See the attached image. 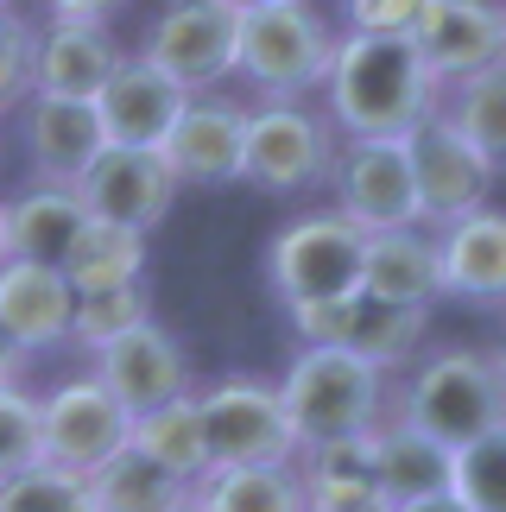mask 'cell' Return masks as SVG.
<instances>
[{
  "label": "cell",
  "instance_id": "obj_1",
  "mask_svg": "<svg viewBox=\"0 0 506 512\" xmlns=\"http://www.w3.org/2000/svg\"><path fill=\"white\" fill-rule=\"evenodd\" d=\"M329 127L348 140H405L424 114H437L443 83L399 32H342L329 51Z\"/></svg>",
  "mask_w": 506,
  "mask_h": 512
},
{
  "label": "cell",
  "instance_id": "obj_2",
  "mask_svg": "<svg viewBox=\"0 0 506 512\" xmlns=\"http://www.w3.org/2000/svg\"><path fill=\"white\" fill-rule=\"evenodd\" d=\"M279 399L291 430H298V449L329 437H361L386 418V373L342 342H304L279 380Z\"/></svg>",
  "mask_w": 506,
  "mask_h": 512
},
{
  "label": "cell",
  "instance_id": "obj_3",
  "mask_svg": "<svg viewBox=\"0 0 506 512\" xmlns=\"http://www.w3.org/2000/svg\"><path fill=\"white\" fill-rule=\"evenodd\" d=\"M393 418L418 424L424 437L443 449L481 437L488 424L506 418V361L500 348H437L412 367V380L399 392Z\"/></svg>",
  "mask_w": 506,
  "mask_h": 512
},
{
  "label": "cell",
  "instance_id": "obj_4",
  "mask_svg": "<svg viewBox=\"0 0 506 512\" xmlns=\"http://www.w3.org/2000/svg\"><path fill=\"white\" fill-rule=\"evenodd\" d=\"M336 32L310 0H279V7L241 13L235 32V70L247 76L266 102H298V95L323 89Z\"/></svg>",
  "mask_w": 506,
  "mask_h": 512
},
{
  "label": "cell",
  "instance_id": "obj_5",
  "mask_svg": "<svg viewBox=\"0 0 506 512\" xmlns=\"http://www.w3.org/2000/svg\"><path fill=\"white\" fill-rule=\"evenodd\" d=\"M361 247L367 234L342 209H310L285 222L266 247V285L279 304H317L361 291Z\"/></svg>",
  "mask_w": 506,
  "mask_h": 512
},
{
  "label": "cell",
  "instance_id": "obj_6",
  "mask_svg": "<svg viewBox=\"0 0 506 512\" xmlns=\"http://www.w3.org/2000/svg\"><path fill=\"white\" fill-rule=\"evenodd\" d=\"M336 165V127L329 114L304 102H266L247 108V140H241V184L266 196H298L329 184Z\"/></svg>",
  "mask_w": 506,
  "mask_h": 512
},
{
  "label": "cell",
  "instance_id": "obj_7",
  "mask_svg": "<svg viewBox=\"0 0 506 512\" xmlns=\"http://www.w3.org/2000/svg\"><path fill=\"white\" fill-rule=\"evenodd\" d=\"M197 418L209 443V468H247V462H298V430L285 418V399L272 380L228 373L209 392H197Z\"/></svg>",
  "mask_w": 506,
  "mask_h": 512
},
{
  "label": "cell",
  "instance_id": "obj_8",
  "mask_svg": "<svg viewBox=\"0 0 506 512\" xmlns=\"http://www.w3.org/2000/svg\"><path fill=\"white\" fill-rule=\"evenodd\" d=\"M235 32H241V13L228 0H165L146 19L133 57L165 70L178 89L209 95L222 76H235Z\"/></svg>",
  "mask_w": 506,
  "mask_h": 512
},
{
  "label": "cell",
  "instance_id": "obj_9",
  "mask_svg": "<svg viewBox=\"0 0 506 512\" xmlns=\"http://www.w3.org/2000/svg\"><path fill=\"white\" fill-rule=\"evenodd\" d=\"M127 430H133V411L95 373H83V380H64L38 399V462L95 475L114 449H127Z\"/></svg>",
  "mask_w": 506,
  "mask_h": 512
},
{
  "label": "cell",
  "instance_id": "obj_10",
  "mask_svg": "<svg viewBox=\"0 0 506 512\" xmlns=\"http://www.w3.org/2000/svg\"><path fill=\"white\" fill-rule=\"evenodd\" d=\"M412 146V177H418V222L424 228H443L456 215H469L488 203L494 190V165L481 159V146L462 133L450 114H424V121L405 133Z\"/></svg>",
  "mask_w": 506,
  "mask_h": 512
},
{
  "label": "cell",
  "instance_id": "obj_11",
  "mask_svg": "<svg viewBox=\"0 0 506 512\" xmlns=\"http://www.w3.org/2000/svg\"><path fill=\"white\" fill-rule=\"evenodd\" d=\"M329 184H336V209L361 234L418 222V177H412V146L405 140H348V146H336Z\"/></svg>",
  "mask_w": 506,
  "mask_h": 512
},
{
  "label": "cell",
  "instance_id": "obj_12",
  "mask_svg": "<svg viewBox=\"0 0 506 512\" xmlns=\"http://www.w3.org/2000/svg\"><path fill=\"white\" fill-rule=\"evenodd\" d=\"M76 196L95 222H121V228H140L152 234L178 203V177L159 159L152 146H102L89 159V171L76 177Z\"/></svg>",
  "mask_w": 506,
  "mask_h": 512
},
{
  "label": "cell",
  "instance_id": "obj_13",
  "mask_svg": "<svg viewBox=\"0 0 506 512\" xmlns=\"http://www.w3.org/2000/svg\"><path fill=\"white\" fill-rule=\"evenodd\" d=\"M89 361H95V380H102L114 399L133 411V418H140V411H152V405H165V399H184V392H190V354L178 348V336H171V329H159L152 317L133 323L127 336L102 342Z\"/></svg>",
  "mask_w": 506,
  "mask_h": 512
},
{
  "label": "cell",
  "instance_id": "obj_14",
  "mask_svg": "<svg viewBox=\"0 0 506 512\" xmlns=\"http://www.w3.org/2000/svg\"><path fill=\"white\" fill-rule=\"evenodd\" d=\"M241 140H247V108L228 95H190L178 108L171 133L159 140V159L178 184H241Z\"/></svg>",
  "mask_w": 506,
  "mask_h": 512
},
{
  "label": "cell",
  "instance_id": "obj_15",
  "mask_svg": "<svg viewBox=\"0 0 506 512\" xmlns=\"http://www.w3.org/2000/svg\"><path fill=\"white\" fill-rule=\"evenodd\" d=\"M19 133H26L32 184H64V190H76L89 159L108 146L95 102H76V95H26L19 102Z\"/></svg>",
  "mask_w": 506,
  "mask_h": 512
},
{
  "label": "cell",
  "instance_id": "obj_16",
  "mask_svg": "<svg viewBox=\"0 0 506 512\" xmlns=\"http://www.w3.org/2000/svg\"><path fill=\"white\" fill-rule=\"evenodd\" d=\"M437 266H443V298H462L475 310H506V209L481 203L456 222H443Z\"/></svg>",
  "mask_w": 506,
  "mask_h": 512
},
{
  "label": "cell",
  "instance_id": "obj_17",
  "mask_svg": "<svg viewBox=\"0 0 506 512\" xmlns=\"http://www.w3.org/2000/svg\"><path fill=\"white\" fill-rule=\"evenodd\" d=\"M190 102V89H178L165 70H152L146 57H121L108 70V83L95 89V121H102L108 146H152L171 133L178 108Z\"/></svg>",
  "mask_w": 506,
  "mask_h": 512
},
{
  "label": "cell",
  "instance_id": "obj_18",
  "mask_svg": "<svg viewBox=\"0 0 506 512\" xmlns=\"http://www.w3.org/2000/svg\"><path fill=\"white\" fill-rule=\"evenodd\" d=\"M114 26L102 19H45L32 26V95H76L95 102V89L108 83V70L121 64Z\"/></svg>",
  "mask_w": 506,
  "mask_h": 512
},
{
  "label": "cell",
  "instance_id": "obj_19",
  "mask_svg": "<svg viewBox=\"0 0 506 512\" xmlns=\"http://www.w3.org/2000/svg\"><path fill=\"white\" fill-rule=\"evenodd\" d=\"M412 45L437 70V83H456V76L506 57V0H437L412 32Z\"/></svg>",
  "mask_w": 506,
  "mask_h": 512
},
{
  "label": "cell",
  "instance_id": "obj_20",
  "mask_svg": "<svg viewBox=\"0 0 506 512\" xmlns=\"http://www.w3.org/2000/svg\"><path fill=\"white\" fill-rule=\"evenodd\" d=\"M70 310H76V291L64 279V266L13 260V253L0 260V329L26 354L70 342Z\"/></svg>",
  "mask_w": 506,
  "mask_h": 512
},
{
  "label": "cell",
  "instance_id": "obj_21",
  "mask_svg": "<svg viewBox=\"0 0 506 512\" xmlns=\"http://www.w3.org/2000/svg\"><path fill=\"white\" fill-rule=\"evenodd\" d=\"M361 291L380 304H418L431 310L443 298V266H437V234L412 228H374L361 247Z\"/></svg>",
  "mask_w": 506,
  "mask_h": 512
},
{
  "label": "cell",
  "instance_id": "obj_22",
  "mask_svg": "<svg viewBox=\"0 0 506 512\" xmlns=\"http://www.w3.org/2000/svg\"><path fill=\"white\" fill-rule=\"evenodd\" d=\"M374 487L393 506L443 494V487H450V449L437 437H424L418 424H405V418H380L374 424Z\"/></svg>",
  "mask_w": 506,
  "mask_h": 512
},
{
  "label": "cell",
  "instance_id": "obj_23",
  "mask_svg": "<svg viewBox=\"0 0 506 512\" xmlns=\"http://www.w3.org/2000/svg\"><path fill=\"white\" fill-rule=\"evenodd\" d=\"M89 222L83 196L64 190V184H32L7 203V253L13 260H45V266H64V253L76 241V228Z\"/></svg>",
  "mask_w": 506,
  "mask_h": 512
},
{
  "label": "cell",
  "instance_id": "obj_24",
  "mask_svg": "<svg viewBox=\"0 0 506 512\" xmlns=\"http://www.w3.org/2000/svg\"><path fill=\"white\" fill-rule=\"evenodd\" d=\"M203 512H310L298 462H247V468H209L190 487Z\"/></svg>",
  "mask_w": 506,
  "mask_h": 512
},
{
  "label": "cell",
  "instance_id": "obj_25",
  "mask_svg": "<svg viewBox=\"0 0 506 512\" xmlns=\"http://www.w3.org/2000/svg\"><path fill=\"white\" fill-rule=\"evenodd\" d=\"M127 443L140 449V456H152L165 475L190 481V487L209 475V443H203V418H197V392L140 411V418H133V430H127Z\"/></svg>",
  "mask_w": 506,
  "mask_h": 512
},
{
  "label": "cell",
  "instance_id": "obj_26",
  "mask_svg": "<svg viewBox=\"0 0 506 512\" xmlns=\"http://www.w3.org/2000/svg\"><path fill=\"white\" fill-rule=\"evenodd\" d=\"M146 272V234L121 222H89L76 228V241L64 253V279L70 291H114V285H140Z\"/></svg>",
  "mask_w": 506,
  "mask_h": 512
},
{
  "label": "cell",
  "instance_id": "obj_27",
  "mask_svg": "<svg viewBox=\"0 0 506 512\" xmlns=\"http://www.w3.org/2000/svg\"><path fill=\"white\" fill-rule=\"evenodd\" d=\"M89 481V506L95 512H171L184 494H190V481H178V475H165L152 456H140V449H114V456L95 468V475H83Z\"/></svg>",
  "mask_w": 506,
  "mask_h": 512
},
{
  "label": "cell",
  "instance_id": "obj_28",
  "mask_svg": "<svg viewBox=\"0 0 506 512\" xmlns=\"http://www.w3.org/2000/svg\"><path fill=\"white\" fill-rule=\"evenodd\" d=\"M437 114H450V121L481 146V159L494 171H506V57L456 76V83H443Z\"/></svg>",
  "mask_w": 506,
  "mask_h": 512
},
{
  "label": "cell",
  "instance_id": "obj_29",
  "mask_svg": "<svg viewBox=\"0 0 506 512\" xmlns=\"http://www.w3.org/2000/svg\"><path fill=\"white\" fill-rule=\"evenodd\" d=\"M424 329H431V310H418V304H380V298H367V291H355L342 348H355L361 361H374L380 373H393V367H405L418 354Z\"/></svg>",
  "mask_w": 506,
  "mask_h": 512
},
{
  "label": "cell",
  "instance_id": "obj_30",
  "mask_svg": "<svg viewBox=\"0 0 506 512\" xmlns=\"http://www.w3.org/2000/svg\"><path fill=\"white\" fill-rule=\"evenodd\" d=\"M462 512H506V418L450 449V487Z\"/></svg>",
  "mask_w": 506,
  "mask_h": 512
},
{
  "label": "cell",
  "instance_id": "obj_31",
  "mask_svg": "<svg viewBox=\"0 0 506 512\" xmlns=\"http://www.w3.org/2000/svg\"><path fill=\"white\" fill-rule=\"evenodd\" d=\"M152 317V298H146V285H114V291H76V310H70V342L95 354L102 342L114 336H127L133 323H146Z\"/></svg>",
  "mask_w": 506,
  "mask_h": 512
},
{
  "label": "cell",
  "instance_id": "obj_32",
  "mask_svg": "<svg viewBox=\"0 0 506 512\" xmlns=\"http://www.w3.org/2000/svg\"><path fill=\"white\" fill-rule=\"evenodd\" d=\"M0 512H95V506H89V481L83 475L32 462V468H19V475L0 481Z\"/></svg>",
  "mask_w": 506,
  "mask_h": 512
},
{
  "label": "cell",
  "instance_id": "obj_33",
  "mask_svg": "<svg viewBox=\"0 0 506 512\" xmlns=\"http://www.w3.org/2000/svg\"><path fill=\"white\" fill-rule=\"evenodd\" d=\"M38 462V399L19 380H0V481Z\"/></svg>",
  "mask_w": 506,
  "mask_h": 512
},
{
  "label": "cell",
  "instance_id": "obj_34",
  "mask_svg": "<svg viewBox=\"0 0 506 512\" xmlns=\"http://www.w3.org/2000/svg\"><path fill=\"white\" fill-rule=\"evenodd\" d=\"M32 95V19L0 7V114H13Z\"/></svg>",
  "mask_w": 506,
  "mask_h": 512
},
{
  "label": "cell",
  "instance_id": "obj_35",
  "mask_svg": "<svg viewBox=\"0 0 506 512\" xmlns=\"http://www.w3.org/2000/svg\"><path fill=\"white\" fill-rule=\"evenodd\" d=\"M437 0H348V32H399L412 38Z\"/></svg>",
  "mask_w": 506,
  "mask_h": 512
},
{
  "label": "cell",
  "instance_id": "obj_36",
  "mask_svg": "<svg viewBox=\"0 0 506 512\" xmlns=\"http://www.w3.org/2000/svg\"><path fill=\"white\" fill-rule=\"evenodd\" d=\"M304 500H310V512H393V500L374 487V475H355V481H304Z\"/></svg>",
  "mask_w": 506,
  "mask_h": 512
},
{
  "label": "cell",
  "instance_id": "obj_37",
  "mask_svg": "<svg viewBox=\"0 0 506 512\" xmlns=\"http://www.w3.org/2000/svg\"><path fill=\"white\" fill-rule=\"evenodd\" d=\"M127 7H133V0H45L51 19H102V26H108V19H121Z\"/></svg>",
  "mask_w": 506,
  "mask_h": 512
},
{
  "label": "cell",
  "instance_id": "obj_38",
  "mask_svg": "<svg viewBox=\"0 0 506 512\" xmlns=\"http://www.w3.org/2000/svg\"><path fill=\"white\" fill-rule=\"evenodd\" d=\"M26 361H32V354L19 348L7 329H0V380H19V373H26Z\"/></svg>",
  "mask_w": 506,
  "mask_h": 512
},
{
  "label": "cell",
  "instance_id": "obj_39",
  "mask_svg": "<svg viewBox=\"0 0 506 512\" xmlns=\"http://www.w3.org/2000/svg\"><path fill=\"white\" fill-rule=\"evenodd\" d=\"M393 512H462L450 494H424V500H405V506H393Z\"/></svg>",
  "mask_w": 506,
  "mask_h": 512
},
{
  "label": "cell",
  "instance_id": "obj_40",
  "mask_svg": "<svg viewBox=\"0 0 506 512\" xmlns=\"http://www.w3.org/2000/svg\"><path fill=\"white\" fill-rule=\"evenodd\" d=\"M235 13H253V7H279V0H228Z\"/></svg>",
  "mask_w": 506,
  "mask_h": 512
},
{
  "label": "cell",
  "instance_id": "obj_41",
  "mask_svg": "<svg viewBox=\"0 0 506 512\" xmlns=\"http://www.w3.org/2000/svg\"><path fill=\"white\" fill-rule=\"evenodd\" d=\"M0 260H7V203H0Z\"/></svg>",
  "mask_w": 506,
  "mask_h": 512
},
{
  "label": "cell",
  "instance_id": "obj_42",
  "mask_svg": "<svg viewBox=\"0 0 506 512\" xmlns=\"http://www.w3.org/2000/svg\"><path fill=\"white\" fill-rule=\"evenodd\" d=\"M171 512H203V506H197V494H184V500H178V506H171Z\"/></svg>",
  "mask_w": 506,
  "mask_h": 512
},
{
  "label": "cell",
  "instance_id": "obj_43",
  "mask_svg": "<svg viewBox=\"0 0 506 512\" xmlns=\"http://www.w3.org/2000/svg\"><path fill=\"white\" fill-rule=\"evenodd\" d=\"M0 7H19V0H0Z\"/></svg>",
  "mask_w": 506,
  "mask_h": 512
},
{
  "label": "cell",
  "instance_id": "obj_44",
  "mask_svg": "<svg viewBox=\"0 0 506 512\" xmlns=\"http://www.w3.org/2000/svg\"><path fill=\"white\" fill-rule=\"evenodd\" d=\"M500 361H506V342H500Z\"/></svg>",
  "mask_w": 506,
  "mask_h": 512
}]
</instances>
